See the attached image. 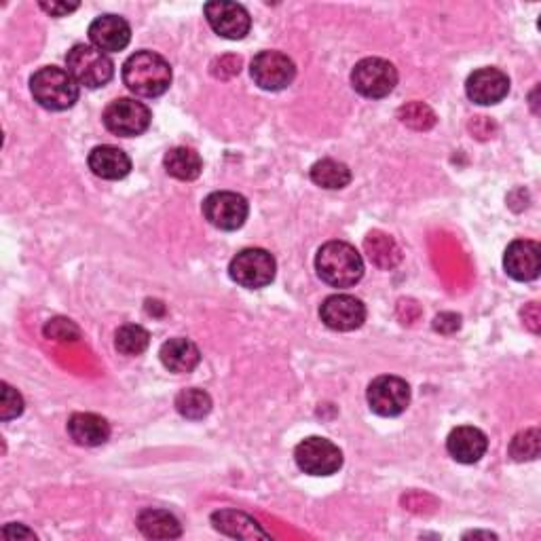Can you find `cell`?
Masks as SVG:
<instances>
[{"label":"cell","instance_id":"24","mask_svg":"<svg viewBox=\"0 0 541 541\" xmlns=\"http://www.w3.org/2000/svg\"><path fill=\"white\" fill-rule=\"evenodd\" d=\"M364 250L372 263L381 269H394L402 260V252L394 241V237H389L381 231H372L366 235Z\"/></svg>","mask_w":541,"mask_h":541},{"label":"cell","instance_id":"21","mask_svg":"<svg viewBox=\"0 0 541 541\" xmlns=\"http://www.w3.org/2000/svg\"><path fill=\"white\" fill-rule=\"evenodd\" d=\"M68 434L79 446H100L110 438V425L93 413H74L68 419Z\"/></svg>","mask_w":541,"mask_h":541},{"label":"cell","instance_id":"25","mask_svg":"<svg viewBox=\"0 0 541 541\" xmlns=\"http://www.w3.org/2000/svg\"><path fill=\"white\" fill-rule=\"evenodd\" d=\"M311 180H313V184L322 186V189L339 191V189H345V186L351 182V170L341 161L322 159V161L313 163Z\"/></svg>","mask_w":541,"mask_h":541},{"label":"cell","instance_id":"7","mask_svg":"<svg viewBox=\"0 0 541 541\" xmlns=\"http://www.w3.org/2000/svg\"><path fill=\"white\" fill-rule=\"evenodd\" d=\"M104 125L110 134L121 138H136L151 127L153 115L146 104L132 98H117L104 110Z\"/></svg>","mask_w":541,"mask_h":541},{"label":"cell","instance_id":"1","mask_svg":"<svg viewBox=\"0 0 541 541\" xmlns=\"http://www.w3.org/2000/svg\"><path fill=\"white\" fill-rule=\"evenodd\" d=\"M123 83L140 98H159L172 85V66L155 51H138L123 64Z\"/></svg>","mask_w":541,"mask_h":541},{"label":"cell","instance_id":"32","mask_svg":"<svg viewBox=\"0 0 541 541\" xmlns=\"http://www.w3.org/2000/svg\"><path fill=\"white\" fill-rule=\"evenodd\" d=\"M434 328L438 332H444V334H451L455 330L461 328V317L457 313H440L436 320H434Z\"/></svg>","mask_w":541,"mask_h":541},{"label":"cell","instance_id":"33","mask_svg":"<svg viewBox=\"0 0 541 541\" xmlns=\"http://www.w3.org/2000/svg\"><path fill=\"white\" fill-rule=\"evenodd\" d=\"M45 13H49L51 17H66L68 13L77 11L79 9V3H41L39 5Z\"/></svg>","mask_w":541,"mask_h":541},{"label":"cell","instance_id":"23","mask_svg":"<svg viewBox=\"0 0 541 541\" xmlns=\"http://www.w3.org/2000/svg\"><path fill=\"white\" fill-rule=\"evenodd\" d=\"M163 165L167 174L184 182L197 180L203 170V161L199 153H195L193 148H186V146H176L172 148V151H167L163 157Z\"/></svg>","mask_w":541,"mask_h":541},{"label":"cell","instance_id":"16","mask_svg":"<svg viewBox=\"0 0 541 541\" xmlns=\"http://www.w3.org/2000/svg\"><path fill=\"white\" fill-rule=\"evenodd\" d=\"M89 41L102 53L123 51L132 41V28L119 15L106 13L96 17L89 26Z\"/></svg>","mask_w":541,"mask_h":541},{"label":"cell","instance_id":"15","mask_svg":"<svg viewBox=\"0 0 541 541\" xmlns=\"http://www.w3.org/2000/svg\"><path fill=\"white\" fill-rule=\"evenodd\" d=\"M503 269L516 282H533L541 271V248L537 241L516 239L503 254Z\"/></svg>","mask_w":541,"mask_h":541},{"label":"cell","instance_id":"19","mask_svg":"<svg viewBox=\"0 0 541 541\" xmlns=\"http://www.w3.org/2000/svg\"><path fill=\"white\" fill-rule=\"evenodd\" d=\"M159 358H161V364L170 372H176V375H186V372H193L199 366L201 351L193 341L178 337V339L165 341L161 345Z\"/></svg>","mask_w":541,"mask_h":541},{"label":"cell","instance_id":"6","mask_svg":"<svg viewBox=\"0 0 541 541\" xmlns=\"http://www.w3.org/2000/svg\"><path fill=\"white\" fill-rule=\"evenodd\" d=\"M351 85L360 96L370 100L387 98L398 85L396 66L383 58H366L351 72Z\"/></svg>","mask_w":541,"mask_h":541},{"label":"cell","instance_id":"2","mask_svg":"<svg viewBox=\"0 0 541 541\" xmlns=\"http://www.w3.org/2000/svg\"><path fill=\"white\" fill-rule=\"evenodd\" d=\"M315 269L324 284L351 288L364 277L362 254L345 241H328L315 256Z\"/></svg>","mask_w":541,"mask_h":541},{"label":"cell","instance_id":"5","mask_svg":"<svg viewBox=\"0 0 541 541\" xmlns=\"http://www.w3.org/2000/svg\"><path fill=\"white\" fill-rule=\"evenodd\" d=\"M277 263L271 252L263 248L241 250L229 265V275L235 284L248 290L269 286L275 279Z\"/></svg>","mask_w":541,"mask_h":541},{"label":"cell","instance_id":"34","mask_svg":"<svg viewBox=\"0 0 541 541\" xmlns=\"http://www.w3.org/2000/svg\"><path fill=\"white\" fill-rule=\"evenodd\" d=\"M3 537L9 539V541H15V539H36V535L26 529L24 525H15V522H11V525H7L3 529Z\"/></svg>","mask_w":541,"mask_h":541},{"label":"cell","instance_id":"20","mask_svg":"<svg viewBox=\"0 0 541 541\" xmlns=\"http://www.w3.org/2000/svg\"><path fill=\"white\" fill-rule=\"evenodd\" d=\"M216 531L237 539H269V533L258 522L239 510H218L212 514Z\"/></svg>","mask_w":541,"mask_h":541},{"label":"cell","instance_id":"14","mask_svg":"<svg viewBox=\"0 0 541 541\" xmlns=\"http://www.w3.org/2000/svg\"><path fill=\"white\" fill-rule=\"evenodd\" d=\"M465 93L480 106H495L510 93V79L499 68H480L465 81Z\"/></svg>","mask_w":541,"mask_h":541},{"label":"cell","instance_id":"26","mask_svg":"<svg viewBox=\"0 0 541 541\" xmlns=\"http://www.w3.org/2000/svg\"><path fill=\"white\" fill-rule=\"evenodd\" d=\"M176 410L184 419L201 421L212 413V398L208 391L197 389V387L184 389L176 396Z\"/></svg>","mask_w":541,"mask_h":541},{"label":"cell","instance_id":"3","mask_svg":"<svg viewBox=\"0 0 541 541\" xmlns=\"http://www.w3.org/2000/svg\"><path fill=\"white\" fill-rule=\"evenodd\" d=\"M30 91L36 102L53 113H62L79 100V83L68 70L58 66L36 70L30 79Z\"/></svg>","mask_w":541,"mask_h":541},{"label":"cell","instance_id":"10","mask_svg":"<svg viewBox=\"0 0 541 541\" xmlns=\"http://www.w3.org/2000/svg\"><path fill=\"white\" fill-rule=\"evenodd\" d=\"M366 400L379 417H398L410 404V387L400 377L383 375L368 385Z\"/></svg>","mask_w":541,"mask_h":541},{"label":"cell","instance_id":"18","mask_svg":"<svg viewBox=\"0 0 541 541\" xmlns=\"http://www.w3.org/2000/svg\"><path fill=\"white\" fill-rule=\"evenodd\" d=\"M89 170L102 180H123L132 172V159L123 153L121 148L102 144L89 153Z\"/></svg>","mask_w":541,"mask_h":541},{"label":"cell","instance_id":"22","mask_svg":"<svg viewBox=\"0 0 541 541\" xmlns=\"http://www.w3.org/2000/svg\"><path fill=\"white\" fill-rule=\"evenodd\" d=\"M136 525L142 531V535L148 539H176L182 535L178 518L165 510L148 508L140 512Z\"/></svg>","mask_w":541,"mask_h":541},{"label":"cell","instance_id":"8","mask_svg":"<svg viewBox=\"0 0 541 541\" xmlns=\"http://www.w3.org/2000/svg\"><path fill=\"white\" fill-rule=\"evenodd\" d=\"M296 465L309 476H332L343 468V453L334 442L311 436L294 449Z\"/></svg>","mask_w":541,"mask_h":541},{"label":"cell","instance_id":"11","mask_svg":"<svg viewBox=\"0 0 541 541\" xmlns=\"http://www.w3.org/2000/svg\"><path fill=\"white\" fill-rule=\"evenodd\" d=\"M254 83L265 91H282L292 85L296 77V66L286 53L260 51L250 64Z\"/></svg>","mask_w":541,"mask_h":541},{"label":"cell","instance_id":"12","mask_svg":"<svg viewBox=\"0 0 541 541\" xmlns=\"http://www.w3.org/2000/svg\"><path fill=\"white\" fill-rule=\"evenodd\" d=\"M205 20H208L210 28L229 41H241L250 32L252 20L246 7L237 3H225V0H216V3H208L203 7Z\"/></svg>","mask_w":541,"mask_h":541},{"label":"cell","instance_id":"13","mask_svg":"<svg viewBox=\"0 0 541 541\" xmlns=\"http://www.w3.org/2000/svg\"><path fill=\"white\" fill-rule=\"evenodd\" d=\"M322 322L337 332H351L366 322V307L356 296L332 294L320 307Z\"/></svg>","mask_w":541,"mask_h":541},{"label":"cell","instance_id":"9","mask_svg":"<svg viewBox=\"0 0 541 541\" xmlns=\"http://www.w3.org/2000/svg\"><path fill=\"white\" fill-rule=\"evenodd\" d=\"M201 210L212 227L220 231H237L246 225L250 205L239 193L218 191L205 197Z\"/></svg>","mask_w":541,"mask_h":541},{"label":"cell","instance_id":"4","mask_svg":"<svg viewBox=\"0 0 541 541\" xmlns=\"http://www.w3.org/2000/svg\"><path fill=\"white\" fill-rule=\"evenodd\" d=\"M66 68L79 85L87 89H98L108 85L115 77V64L106 53L93 45H74L66 55Z\"/></svg>","mask_w":541,"mask_h":541},{"label":"cell","instance_id":"30","mask_svg":"<svg viewBox=\"0 0 541 541\" xmlns=\"http://www.w3.org/2000/svg\"><path fill=\"white\" fill-rule=\"evenodd\" d=\"M24 413V398L9 383L0 385V419L11 421Z\"/></svg>","mask_w":541,"mask_h":541},{"label":"cell","instance_id":"17","mask_svg":"<svg viewBox=\"0 0 541 541\" xmlns=\"http://www.w3.org/2000/svg\"><path fill=\"white\" fill-rule=\"evenodd\" d=\"M487 449H489L487 434L472 425L455 427L449 438H446V451H449V455L455 461L465 465L478 463L484 457V453H487Z\"/></svg>","mask_w":541,"mask_h":541},{"label":"cell","instance_id":"27","mask_svg":"<svg viewBox=\"0 0 541 541\" xmlns=\"http://www.w3.org/2000/svg\"><path fill=\"white\" fill-rule=\"evenodd\" d=\"M148 343H151V334H148V330H144L142 326L138 324H127V326H121L115 334V347L119 353H123V356H140V353H144L148 349Z\"/></svg>","mask_w":541,"mask_h":541},{"label":"cell","instance_id":"31","mask_svg":"<svg viewBox=\"0 0 541 541\" xmlns=\"http://www.w3.org/2000/svg\"><path fill=\"white\" fill-rule=\"evenodd\" d=\"M45 337L55 339V341H77L81 337V332L70 320H64V317H55V320H51L45 326Z\"/></svg>","mask_w":541,"mask_h":541},{"label":"cell","instance_id":"28","mask_svg":"<svg viewBox=\"0 0 541 541\" xmlns=\"http://www.w3.org/2000/svg\"><path fill=\"white\" fill-rule=\"evenodd\" d=\"M398 117L404 125L417 129V132H425V129H432L436 125V113L423 102L404 104L398 110Z\"/></svg>","mask_w":541,"mask_h":541},{"label":"cell","instance_id":"29","mask_svg":"<svg viewBox=\"0 0 541 541\" xmlns=\"http://www.w3.org/2000/svg\"><path fill=\"white\" fill-rule=\"evenodd\" d=\"M539 446H541V436L539 429H525L514 436L510 444V457L514 461H533L539 457Z\"/></svg>","mask_w":541,"mask_h":541}]
</instances>
